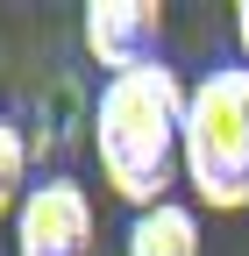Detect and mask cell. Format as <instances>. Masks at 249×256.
I'll return each mask as SVG.
<instances>
[{
  "label": "cell",
  "mask_w": 249,
  "mask_h": 256,
  "mask_svg": "<svg viewBox=\"0 0 249 256\" xmlns=\"http://www.w3.org/2000/svg\"><path fill=\"white\" fill-rule=\"evenodd\" d=\"M235 43H242V64H249V0L235 8Z\"/></svg>",
  "instance_id": "52a82bcc"
},
{
  "label": "cell",
  "mask_w": 249,
  "mask_h": 256,
  "mask_svg": "<svg viewBox=\"0 0 249 256\" xmlns=\"http://www.w3.org/2000/svg\"><path fill=\"white\" fill-rule=\"evenodd\" d=\"M185 185L214 214L249 206V64H221L192 86V100H185Z\"/></svg>",
  "instance_id": "7a4b0ae2"
},
{
  "label": "cell",
  "mask_w": 249,
  "mask_h": 256,
  "mask_svg": "<svg viewBox=\"0 0 249 256\" xmlns=\"http://www.w3.org/2000/svg\"><path fill=\"white\" fill-rule=\"evenodd\" d=\"M128 256H200V214L192 206H142L136 228H128Z\"/></svg>",
  "instance_id": "5b68a950"
},
{
  "label": "cell",
  "mask_w": 249,
  "mask_h": 256,
  "mask_svg": "<svg viewBox=\"0 0 249 256\" xmlns=\"http://www.w3.org/2000/svg\"><path fill=\"white\" fill-rule=\"evenodd\" d=\"M14 256H92V200L72 178H43L14 214Z\"/></svg>",
  "instance_id": "3957f363"
},
{
  "label": "cell",
  "mask_w": 249,
  "mask_h": 256,
  "mask_svg": "<svg viewBox=\"0 0 249 256\" xmlns=\"http://www.w3.org/2000/svg\"><path fill=\"white\" fill-rule=\"evenodd\" d=\"M78 28H86V57L100 64L107 78H121V72H142V64H157L164 8H157V0H92Z\"/></svg>",
  "instance_id": "277c9868"
},
{
  "label": "cell",
  "mask_w": 249,
  "mask_h": 256,
  "mask_svg": "<svg viewBox=\"0 0 249 256\" xmlns=\"http://www.w3.org/2000/svg\"><path fill=\"white\" fill-rule=\"evenodd\" d=\"M185 100H192V86H178V72L164 57L100 86V107H92L100 178L136 214L142 206H164L171 178L185 171Z\"/></svg>",
  "instance_id": "6da1fadb"
},
{
  "label": "cell",
  "mask_w": 249,
  "mask_h": 256,
  "mask_svg": "<svg viewBox=\"0 0 249 256\" xmlns=\"http://www.w3.org/2000/svg\"><path fill=\"white\" fill-rule=\"evenodd\" d=\"M28 192H36V185H28V136H22L14 114H0V220L22 214Z\"/></svg>",
  "instance_id": "8992f818"
}]
</instances>
